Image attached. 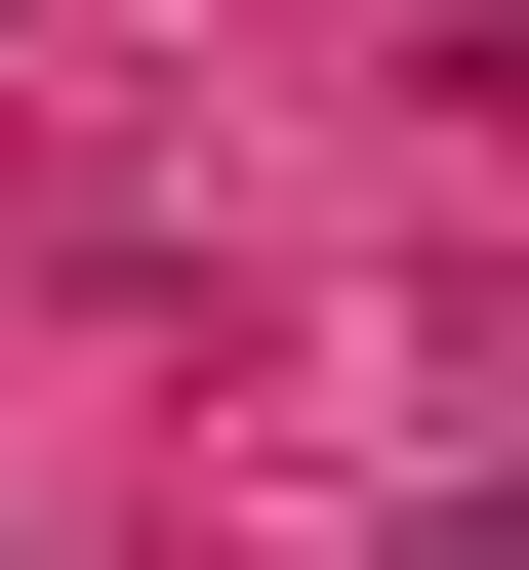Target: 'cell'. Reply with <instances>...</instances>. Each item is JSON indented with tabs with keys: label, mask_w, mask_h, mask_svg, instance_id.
Segmentation results:
<instances>
[{
	"label": "cell",
	"mask_w": 529,
	"mask_h": 570,
	"mask_svg": "<svg viewBox=\"0 0 529 570\" xmlns=\"http://www.w3.org/2000/svg\"><path fill=\"white\" fill-rule=\"evenodd\" d=\"M366 570H529V489H448V530H366Z\"/></svg>",
	"instance_id": "1"
}]
</instances>
